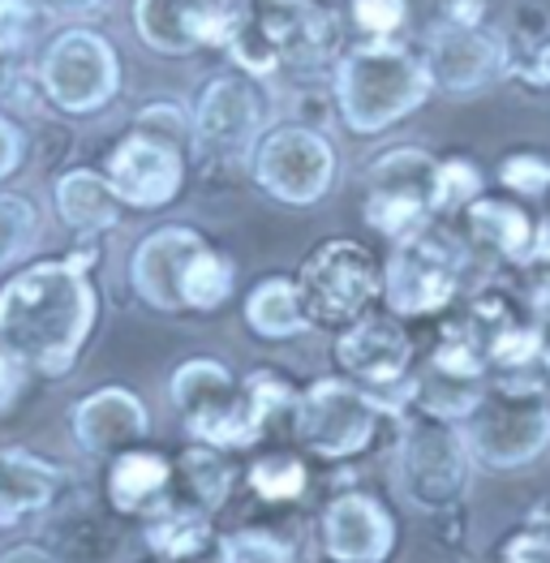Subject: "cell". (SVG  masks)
<instances>
[{
    "instance_id": "obj_14",
    "label": "cell",
    "mask_w": 550,
    "mask_h": 563,
    "mask_svg": "<svg viewBox=\"0 0 550 563\" xmlns=\"http://www.w3.org/2000/svg\"><path fill=\"white\" fill-rule=\"evenodd\" d=\"M108 181L130 207H168L185 181L182 146L160 142L138 130L108 159Z\"/></svg>"
},
{
    "instance_id": "obj_24",
    "label": "cell",
    "mask_w": 550,
    "mask_h": 563,
    "mask_svg": "<svg viewBox=\"0 0 550 563\" xmlns=\"http://www.w3.org/2000/svg\"><path fill=\"white\" fill-rule=\"evenodd\" d=\"M142 538L164 560H189L211 542V517L198 504L194 508L189 504H160L155 517L146 520Z\"/></svg>"
},
{
    "instance_id": "obj_3",
    "label": "cell",
    "mask_w": 550,
    "mask_h": 563,
    "mask_svg": "<svg viewBox=\"0 0 550 563\" xmlns=\"http://www.w3.org/2000/svg\"><path fill=\"white\" fill-rule=\"evenodd\" d=\"M460 434L473 461L491 470H520L547 452L550 400L529 383H504L499 391H482Z\"/></svg>"
},
{
    "instance_id": "obj_32",
    "label": "cell",
    "mask_w": 550,
    "mask_h": 563,
    "mask_svg": "<svg viewBox=\"0 0 550 563\" xmlns=\"http://www.w3.org/2000/svg\"><path fill=\"white\" fill-rule=\"evenodd\" d=\"M499 181L520 198H538L550 189V164L542 155H512L499 168Z\"/></svg>"
},
{
    "instance_id": "obj_12",
    "label": "cell",
    "mask_w": 550,
    "mask_h": 563,
    "mask_svg": "<svg viewBox=\"0 0 550 563\" xmlns=\"http://www.w3.org/2000/svg\"><path fill=\"white\" fill-rule=\"evenodd\" d=\"M258 95L241 78H216L194 112V151L207 164H237L258 142Z\"/></svg>"
},
{
    "instance_id": "obj_41",
    "label": "cell",
    "mask_w": 550,
    "mask_h": 563,
    "mask_svg": "<svg viewBox=\"0 0 550 563\" xmlns=\"http://www.w3.org/2000/svg\"><path fill=\"white\" fill-rule=\"evenodd\" d=\"M0 56H4V52H0ZM4 87H9V69H4V60H0V91H4Z\"/></svg>"
},
{
    "instance_id": "obj_42",
    "label": "cell",
    "mask_w": 550,
    "mask_h": 563,
    "mask_svg": "<svg viewBox=\"0 0 550 563\" xmlns=\"http://www.w3.org/2000/svg\"><path fill=\"white\" fill-rule=\"evenodd\" d=\"M547 362H550V349H547Z\"/></svg>"
},
{
    "instance_id": "obj_5",
    "label": "cell",
    "mask_w": 550,
    "mask_h": 563,
    "mask_svg": "<svg viewBox=\"0 0 550 563\" xmlns=\"http://www.w3.org/2000/svg\"><path fill=\"white\" fill-rule=\"evenodd\" d=\"M301 306L310 323L319 328H344L358 323L370 310V301L383 292V272L366 245L358 241H322L319 250L301 263L297 276Z\"/></svg>"
},
{
    "instance_id": "obj_34",
    "label": "cell",
    "mask_w": 550,
    "mask_h": 563,
    "mask_svg": "<svg viewBox=\"0 0 550 563\" xmlns=\"http://www.w3.org/2000/svg\"><path fill=\"white\" fill-rule=\"evenodd\" d=\"M138 130H142V134H151V139L182 146L189 125H185V117L177 112V108H164V103H160V108H146V112L138 117Z\"/></svg>"
},
{
    "instance_id": "obj_1",
    "label": "cell",
    "mask_w": 550,
    "mask_h": 563,
    "mask_svg": "<svg viewBox=\"0 0 550 563\" xmlns=\"http://www.w3.org/2000/svg\"><path fill=\"white\" fill-rule=\"evenodd\" d=\"M99 314L78 263H35L0 288V344L40 375H69Z\"/></svg>"
},
{
    "instance_id": "obj_36",
    "label": "cell",
    "mask_w": 550,
    "mask_h": 563,
    "mask_svg": "<svg viewBox=\"0 0 550 563\" xmlns=\"http://www.w3.org/2000/svg\"><path fill=\"white\" fill-rule=\"evenodd\" d=\"M499 563H550V538L547 533H516V538H507L504 555Z\"/></svg>"
},
{
    "instance_id": "obj_16",
    "label": "cell",
    "mask_w": 550,
    "mask_h": 563,
    "mask_svg": "<svg viewBox=\"0 0 550 563\" xmlns=\"http://www.w3.org/2000/svg\"><path fill=\"white\" fill-rule=\"evenodd\" d=\"M202 250H207V241L194 229H160V233H151L134 250V263H130V280H134L138 297L146 306H155V310H185V272Z\"/></svg>"
},
{
    "instance_id": "obj_4",
    "label": "cell",
    "mask_w": 550,
    "mask_h": 563,
    "mask_svg": "<svg viewBox=\"0 0 550 563\" xmlns=\"http://www.w3.org/2000/svg\"><path fill=\"white\" fill-rule=\"evenodd\" d=\"M173 400L182 409L185 426L194 439L211 448H245L254 443L267 426L258 422V409L250 400V387L229 375V366L211 357L182 362L173 375Z\"/></svg>"
},
{
    "instance_id": "obj_39",
    "label": "cell",
    "mask_w": 550,
    "mask_h": 563,
    "mask_svg": "<svg viewBox=\"0 0 550 563\" xmlns=\"http://www.w3.org/2000/svg\"><path fill=\"white\" fill-rule=\"evenodd\" d=\"M525 78L538 82V87H550V47H542V52L534 56V65L525 69Z\"/></svg>"
},
{
    "instance_id": "obj_18",
    "label": "cell",
    "mask_w": 550,
    "mask_h": 563,
    "mask_svg": "<svg viewBox=\"0 0 550 563\" xmlns=\"http://www.w3.org/2000/svg\"><path fill=\"white\" fill-rule=\"evenodd\" d=\"M146 405L125 387H99L74 409V439L91 456H121L146 434Z\"/></svg>"
},
{
    "instance_id": "obj_23",
    "label": "cell",
    "mask_w": 550,
    "mask_h": 563,
    "mask_svg": "<svg viewBox=\"0 0 550 563\" xmlns=\"http://www.w3.org/2000/svg\"><path fill=\"white\" fill-rule=\"evenodd\" d=\"M245 323L258 331L263 340H288V335H301L310 323L306 306H301V292L293 280H263L250 297H245Z\"/></svg>"
},
{
    "instance_id": "obj_20",
    "label": "cell",
    "mask_w": 550,
    "mask_h": 563,
    "mask_svg": "<svg viewBox=\"0 0 550 563\" xmlns=\"http://www.w3.org/2000/svg\"><path fill=\"white\" fill-rule=\"evenodd\" d=\"M469 236L482 250L499 254L507 263H520V267L534 263V254H538V229H534L529 211L516 202H499V198L469 202Z\"/></svg>"
},
{
    "instance_id": "obj_8",
    "label": "cell",
    "mask_w": 550,
    "mask_h": 563,
    "mask_svg": "<svg viewBox=\"0 0 550 563\" xmlns=\"http://www.w3.org/2000/svg\"><path fill=\"white\" fill-rule=\"evenodd\" d=\"M460 272H464L460 245L426 224L405 241H396V254L383 272V292L396 314H435L457 297Z\"/></svg>"
},
{
    "instance_id": "obj_29",
    "label": "cell",
    "mask_w": 550,
    "mask_h": 563,
    "mask_svg": "<svg viewBox=\"0 0 550 563\" xmlns=\"http://www.w3.org/2000/svg\"><path fill=\"white\" fill-rule=\"evenodd\" d=\"M35 233H40L35 207L18 194H0V267L18 263L35 245Z\"/></svg>"
},
{
    "instance_id": "obj_19",
    "label": "cell",
    "mask_w": 550,
    "mask_h": 563,
    "mask_svg": "<svg viewBox=\"0 0 550 563\" xmlns=\"http://www.w3.org/2000/svg\"><path fill=\"white\" fill-rule=\"evenodd\" d=\"M336 362L362 383H396L413 362V344L396 319H358L336 340Z\"/></svg>"
},
{
    "instance_id": "obj_15",
    "label": "cell",
    "mask_w": 550,
    "mask_h": 563,
    "mask_svg": "<svg viewBox=\"0 0 550 563\" xmlns=\"http://www.w3.org/2000/svg\"><path fill=\"white\" fill-rule=\"evenodd\" d=\"M396 547V520L370 495H340L322 512V551L336 563H383Z\"/></svg>"
},
{
    "instance_id": "obj_17",
    "label": "cell",
    "mask_w": 550,
    "mask_h": 563,
    "mask_svg": "<svg viewBox=\"0 0 550 563\" xmlns=\"http://www.w3.org/2000/svg\"><path fill=\"white\" fill-rule=\"evenodd\" d=\"M426 69H430V82H439L443 91H477L504 74V44L477 26L452 22L435 35Z\"/></svg>"
},
{
    "instance_id": "obj_38",
    "label": "cell",
    "mask_w": 550,
    "mask_h": 563,
    "mask_svg": "<svg viewBox=\"0 0 550 563\" xmlns=\"http://www.w3.org/2000/svg\"><path fill=\"white\" fill-rule=\"evenodd\" d=\"M18 159H22V134L0 117V181L18 168Z\"/></svg>"
},
{
    "instance_id": "obj_21",
    "label": "cell",
    "mask_w": 550,
    "mask_h": 563,
    "mask_svg": "<svg viewBox=\"0 0 550 563\" xmlns=\"http://www.w3.org/2000/svg\"><path fill=\"white\" fill-rule=\"evenodd\" d=\"M52 495H56L52 465H44L31 452H18V448L0 452V525H13V520L47 508Z\"/></svg>"
},
{
    "instance_id": "obj_40",
    "label": "cell",
    "mask_w": 550,
    "mask_h": 563,
    "mask_svg": "<svg viewBox=\"0 0 550 563\" xmlns=\"http://www.w3.org/2000/svg\"><path fill=\"white\" fill-rule=\"evenodd\" d=\"M99 0H47L52 13H65V18H78V13H91Z\"/></svg>"
},
{
    "instance_id": "obj_31",
    "label": "cell",
    "mask_w": 550,
    "mask_h": 563,
    "mask_svg": "<svg viewBox=\"0 0 550 563\" xmlns=\"http://www.w3.org/2000/svg\"><path fill=\"white\" fill-rule=\"evenodd\" d=\"M250 486H254V495H263L272 504L297 499L306 490V465L293 461V456H267L250 470Z\"/></svg>"
},
{
    "instance_id": "obj_11",
    "label": "cell",
    "mask_w": 550,
    "mask_h": 563,
    "mask_svg": "<svg viewBox=\"0 0 550 563\" xmlns=\"http://www.w3.org/2000/svg\"><path fill=\"white\" fill-rule=\"evenodd\" d=\"M44 87L65 112H95L117 95V56L91 31H69L47 47Z\"/></svg>"
},
{
    "instance_id": "obj_25",
    "label": "cell",
    "mask_w": 550,
    "mask_h": 563,
    "mask_svg": "<svg viewBox=\"0 0 550 563\" xmlns=\"http://www.w3.org/2000/svg\"><path fill=\"white\" fill-rule=\"evenodd\" d=\"M173 482V470L164 456L151 452H121L108 470V499L121 512H142L146 504H155Z\"/></svg>"
},
{
    "instance_id": "obj_28",
    "label": "cell",
    "mask_w": 550,
    "mask_h": 563,
    "mask_svg": "<svg viewBox=\"0 0 550 563\" xmlns=\"http://www.w3.org/2000/svg\"><path fill=\"white\" fill-rule=\"evenodd\" d=\"M216 563H297V551L272 529H237L220 538Z\"/></svg>"
},
{
    "instance_id": "obj_10",
    "label": "cell",
    "mask_w": 550,
    "mask_h": 563,
    "mask_svg": "<svg viewBox=\"0 0 550 563\" xmlns=\"http://www.w3.org/2000/svg\"><path fill=\"white\" fill-rule=\"evenodd\" d=\"M435 159L421 151H387L370 168V194H366V224L378 229L392 241H405L417 229H426L430 211V189H435Z\"/></svg>"
},
{
    "instance_id": "obj_7",
    "label": "cell",
    "mask_w": 550,
    "mask_h": 563,
    "mask_svg": "<svg viewBox=\"0 0 550 563\" xmlns=\"http://www.w3.org/2000/svg\"><path fill=\"white\" fill-rule=\"evenodd\" d=\"M293 422L310 452H319L327 461H344V456L366 452L370 439L378 434L383 400H374L353 383L322 378L293 405Z\"/></svg>"
},
{
    "instance_id": "obj_27",
    "label": "cell",
    "mask_w": 550,
    "mask_h": 563,
    "mask_svg": "<svg viewBox=\"0 0 550 563\" xmlns=\"http://www.w3.org/2000/svg\"><path fill=\"white\" fill-rule=\"evenodd\" d=\"M229 292H232V263L220 258L216 250H202L189 263V272H185V284H182L185 306L189 310H216Z\"/></svg>"
},
{
    "instance_id": "obj_30",
    "label": "cell",
    "mask_w": 550,
    "mask_h": 563,
    "mask_svg": "<svg viewBox=\"0 0 550 563\" xmlns=\"http://www.w3.org/2000/svg\"><path fill=\"white\" fill-rule=\"evenodd\" d=\"M482 189V177L469 159H443L435 168V189H430V211H457L469 207Z\"/></svg>"
},
{
    "instance_id": "obj_13",
    "label": "cell",
    "mask_w": 550,
    "mask_h": 563,
    "mask_svg": "<svg viewBox=\"0 0 550 563\" xmlns=\"http://www.w3.org/2000/svg\"><path fill=\"white\" fill-rule=\"evenodd\" d=\"M241 4L232 0H134L142 44L155 52H189L198 44H229Z\"/></svg>"
},
{
    "instance_id": "obj_35",
    "label": "cell",
    "mask_w": 550,
    "mask_h": 563,
    "mask_svg": "<svg viewBox=\"0 0 550 563\" xmlns=\"http://www.w3.org/2000/svg\"><path fill=\"white\" fill-rule=\"evenodd\" d=\"M400 18H405V4H400V0H358V22H362L366 31H374V35L396 31Z\"/></svg>"
},
{
    "instance_id": "obj_37",
    "label": "cell",
    "mask_w": 550,
    "mask_h": 563,
    "mask_svg": "<svg viewBox=\"0 0 550 563\" xmlns=\"http://www.w3.org/2000/svg\"><path fill=\"white\" fill-rule=\"evenodd\" d=\"M22 391V362L0 344V409H9Z\"/></svg>"
},
{
    "instance_id": "obj_22",
    "label": "cell",
    "mask_w": 550,
    "mask_h": 563,
    "mask_svg": "<svg viewBox=\"0 0 550 563\" xmlns=\"http://www.w3.org/2000/svg\"><path fill=\"white\" fill-rule=\"evenodd\" d=\"M56 211L78 233H108L121 220V194L108 177L95 173H65L56 181Z\"/></svg>"
},
{
    "instance_id": "obj_33",
    "label": "cell",
    "mask_w": 550,
    "mask_h": 563,
    "mask_svg": "<svg viewBox=\"0 0 550 563\" xmlns=\"http://www.w3.org/2000/svg\"><path fill=\"white\" fill-rule=\"evenodd\" d=\"M35 35V9L26 0H0V52H18Z\"/></svg>"
},
{
    "instance_id": "obj_6",
    "label": "cell",
    "mask_w": 550,
    "mask_h": 563,
    "mask_svg": "<svg viewBox=\"0 0 550 563\" xmlns=\"http://www.w3.org/2000/svg\"><path fill=\"white\" fill-rule=\"evenodd\" d=\"M469 443L464 434L452 430L448 418H421L405 430L396 443V482L400 495L421 512H439L464 499L469 490Z\"/></svg>"
},
{
    "instance_id": "obj_2",
    "label": "cell",
    "mask_w": 550,
    "mask_h": 563,
    "mask_svg": "<svg viewBox=\"0 0 550 563\" xmlns=\"http://www.w3.org/2000/svg\"><path fill=\"white\" fill-rule=\"evenodd\" d=\"M430 69L392 44L349 52L340 65V112L353 134H383L430 95Z\"/></svg>"
},
{
    "instance_id": "obj_9",
    "label": "cell",
    "mask_w": 550,
    "mask_h": 563,
    "mask_svg": "<svg viewBox=\"0 0 550 563\" xmlns=\"http://www.w3.org/2000/svg\"><path fill=\"white\" fill-rule=\"evenodd\" d=\"M254 177L279 202L310 207L336 181V151L306 125H279L254 146Z\"/></svg>"
},
{
    "instance_id": "obj_26",
    "label": "cell",
    "mask_w": 550,
    "mask_h": 563,
    "mask_svg": "<svg viewBox=\"0 0 550 563\" xmlns=\"http://www.w3.org/2000/svg\"><path fill=\"white\" fill-rule=\"evenodd\" d=\"M182 470H185V490H189V504H198V508H220L224 499H229L232 490V470L216 456V448L211 443H202V448H189L182 456Z\"/></svg>"
}]
</instances>
